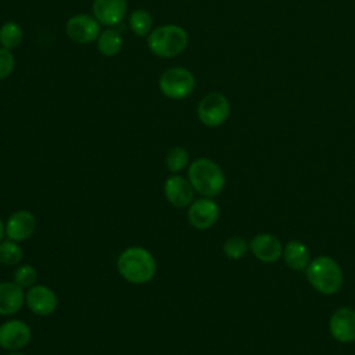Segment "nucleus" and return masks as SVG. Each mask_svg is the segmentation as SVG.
Wrapping results in <instances>:
<instances>
[{
	"label": "nucleus",
	"instance_id": "obj_19",
	"mask_svg": "<svg viewBox=\"0 0 355 355\" xmlns=\"http://www.w3.org/2000/svg\"><path fill=\"white\" fill-rule=\"evenodd\" d=\"M128 24L130 31L140 37H147L150 35V32L153 31V18L150 15L148 11L143 10V8H137L135 11L130 12L129 18H128Z\"/></svg>",
	"mask_w": 355,
	"mask_h": 355
},
{
	"label": "nucleus",
	"instance_id": "obj_23",
	"mask_svg": "<svg viewBox=\"0 0 355 355\" xmlns=\"http://www.w3.org/2000/svg\"><path fill=\"white\" fill-rule=\"evenodd\" d=\"M250 250V243H247L243 237L240 236H232L223 243V254L236 261L243 258Z\"/></svg>",
	"mask_w": 355,
	"mask_h": 355
},
{
	"label": "nucleus",
	"instance_id": "obj_20",
	"mask_svg": "<svg viewBox=\"0 0 355 355\" xmlns=\"http://www.w3.org/2000/svg\"><path fill=\"white\" fill-rule=\"evenodd\" d=\"M22 37H24L22 29L17 22L8 21L0 26V46L1 47L7 49V50H14V49L19 47Z\"/></svg>",
	"mask_w": 355,
	"mask_h": 355
},
{
	"label": "nucleus",
	"instance_id": "obj_5",
	"mask_svg": "<svg viewBox=\"0 0 355 355\" xmlns=\"http://www.w3.org/2000/svg\"><path fill=\"white\" fill-rule=\"evenodd\" d=\"M158 86L165 97L172 100H183L193 93L196 87V78L190 69L173 67L161 75Z\"/></svg>",
	"mask_w": 355,
	"mask_h": 355
},
{
	"label": "nucleus",
	"instance_id": "obj_9",
	"mask_svg": "<svg viewBox=\"0 0 355 355\" xmlns=\"http://www.w3.org/2000/svg\"><path fill=\"white\" fill-rule=\"evenodd\" d=\"M218 218H219V207L209 197L194 200L189 205L187 219L194 229H198V230L211 229L218 222Z\"/></svg>",
	"mask_w": 355,
	"mask_h": 355
},
{
	"label": "nucleus",
	"instance_id": "obj_11",
	"mask_svg": "<svg viewBox=\"0 0 355 355\" xmlns=\"http://www.w3.org/2000/svg\"><path fill=\"white\" fill-rule=\"evenodd\" d=\"M329 331L338 343L355 341V309L341 306L329 319Z\"/></svg>",
	"mask_w": 355,
	"mask_h": 355
},
{
	"label": "nucleus",
	"instance_id": "obj_8",
	"mask_svg": "<svg viewBox=\"0 0 355 355\" xmlns=\"http://www.w3.org/2000/svg\"><path fill=\"white\" fill-rule=\"evenodd\" d=\"M32 330L21 319H10L0 326V347L7 351H18L29 344Z\"/></svg>",
	"mask_w": 355,
	"mask_h": 355
},
{
	"label": "nucleus",
	"instance_id": "obj_24",
	"mask_svg": "<svg viewBox=\"0 0 355 355\" xmlns=\"http://www.w3.org/2000/svg\"><path fill=\"white\" fill-rule=\"evenodd\" d=\"M12 277H14V282L22 288H31L37 282V272L35 266L29 263H24L15 269Z\"/></svg>",
	"mask_w": 355,
	"mask_h": 355
},
{
	"label": "nucleus",
	"instance_id": "obj_25",
	"mask_svg": "<svg viewBox=\"0 0 355 355\" xmlns=\"http://www.w3.org/2000/svg\"><path fill=\"white\" fill-rule=\"evenodd\" d=\"M15 67V58L11 50L0 47V80L8 78Z\"/></svg>",
	"mask_w": 355,
	"mask_h": 355
},
{
	"label": "nucleus",
	"instance_id": "obj_4",
	"mask_svg": "<svg viewBox=\"0 0 355 355\" xmlns=\"http://www.w3.org/2000/svg\"><path fill=\"white\" fill-rule=\"evenodd\" d=\"M189 44L187 32L175 24L161 25L147 36L150 51L161 58H172L182 54Z\"/></svg>",
	"mask_w": 355,
	"mask_h": 355
},
{
	"label": "nucleus",
	"instance_id": "obj_17",
	"mask_svg": "<svg viewBox=\"0 0 355 355\" xmlns=\"http://www.w3.org/2000/svg\"><path fill=\"white\" fill-rule=\"evenodd\" d=\"M284 263L293 270H305L311 262L308 247L298 240H291L283 247Z\"/></svg>",
	"mask_w": 355,
	"mask_h": 355
},
{
	"label": "nucleus",
	"instance_id": "obj_26",
	"mask_svg": "<svg viewBox=\"0 0 355 355\" xmlns=\"http://www.w3.org/2000/svg\"><path fill=\"white\" fill-rule=\"evenodd\" d=\"M4 234H6V225H4V222H3V219L0 218V241L3 240V237H4Z\"/></svg>",
	"mask_w": 355,
	"mask_h": 355
},
{
	"label": "nucleus",
	"instance_id": "obj_22",
	"mask_svg": "<svg viewBox=\"0 0 355 355\" xmlns=\"http://www.w3.org/2000/svg\"><path fill=\"white\" fill-rule=\"evenodd\" d=\"M165 164L169 172L179 173L180 171H183L187 164H189V153L184 147L176 146L173 148H171L165 157Z\"/></svg>",
	"mask_w": 355,
	"mask_h": 355
},
{
	"label": "nucleus",
	"instance_id": "obj_27",
	"mask_svg": "<svg viewBox=\"0 0 355 355\" xmlns=\"http://www.w3.org/2000/svg\"><path fill=\"white\" fill-rule=\"evenodd\" d=\"M7 355H26V354L18 352V351H10V354H7Z\"/></svg>",
	"mask_w": 355,
	"mask_h": 355
},
{
	"label": "nucleus",
	"instance_id": "obj_14",
	"mask_svg": "<svg viewBox=\"0 0 355 355\" xmlns=\"http://www.w3.org/2000/svg\"><path fill=\"white\" fill-rule=\"evenodd\" d=\"M250 251L258 261L273 263L283 255V245L276 236L270 233H259L251 239Z\"/></svg>",
	"mask_w": 355,
	"mask_h": 355
},
{
	"label": "nucleus",
	"instance_id": "obj_1",
	"mask_svg": "<svg viewBox=\"0 0 355 355\" xmlns=\"http://www.w3.org/2000/svg\"><path fill=\"white\" fill-rule=\"evenodd\" d=\"M116 269L128 283L146 284L154 277L157 263L147 248L133 245L125 248L119 254L116 259Z\"/></svg>",
	"mask_w": 355,
	"mask_h": 355
},
{
	"label": "nucleus",
	"instance_id": "obj_7",
	"mask_svg": "<svg viewBox=\"0 0 355 355\" xmlns=\"http://www.w3.org/2000/svg\"><path fill=\"white\" fill-rule=\"evenodd\" d=\"M67 36L78 44H89L97 40L101 33L100 22L89 14L72 15L65 24Z\"/></svg>",
	"mask_w": 355,
	"mask_h": 355
},
{
	"label": "nucleus",
	"instance_id": "obj_3",
	"mask_svg": "<svg viewBox=\"0 0 355 355\" xmlns=\"http://www.w3.org/2000/svg\"><path fill=\"white\" fill-rule=\"evenodd\" d=\"M189 180L202 197H216L225 187L222 168L209 158H197L189 166Z\"/></svg>",
	"mask_w": 355,
	"mask_h": 355
},
{
	"label": "nucleus",
	"instance_id": "obj_10",
	"mask_svg": "<svg viewBox=\"0 0 355 355\" xmlns=\"http://www.w3.org/2000/svg\"><path fill=\"white\" fill-rule=\"evenodd\" d=\"M25 304L32 313L44 318L50 316L57 309L58 298L50 287L35 284L25 293Z\"/></svg>",
	"mask_w": 355,
	"mask_h": 355
},
{
	"label": "nucleus",
	"instance_id": "obj_21",
	"mask_svg": "<svg viewBox=\"0 0 355 355\" xmlns=\"http://www.w3.org/2000/svg\"><path fill=\"white\" fill-rule=\"evenodd\" d=\"M24 252L19 243L14 240H1L0 241V263L6 266L18 265L22 261Z\"/></svg>",
	"mask_w": 355,
	"mask_h": 355
},
{
	"label": "nucleus",
	"instance_id": "obj_15",
	"mask_svg": "<svg viewBox=\"0 0 355 355\" xmlns=\"http://www.w3.org/2000/svg\"><path fill=\"white\" fill-rule=\"evenodd\" d=\"M128 0H94L92 6L93 17L105 26H115L126 15Z\"/></svg>",
	"mask_w": 355,
	"mask_h": 355
},
{
	"label": "nucleus",
	"instance_id": "obj_2",
	"mask_svg": "<svg viewBox=\"0 0 355 355\" xmlns=\"http://www.w3.org/2000/svg\"><path fill=\"white\" fill-rule=\"evenodd\" d=\"M305 275L309 284L324 295L336 294L344 282L341 266L329 255H320L311 259L305 269Z\"/></svg>",
	"mask_w": 355,
	"mask_h": 355
},
{
	"label": "nucleus",
	"instance_id": "obj_18",
	"mask_svg": "<svg viewBox=\"0 0 355 355\" xmlns=\"http://www.w3.org/2000/svg\"><path fill=\"white\" fill-rule=\"evenodd\" d=\"M122 35L114 28L103 31L97 37V50L104 57H115L122 50Z\"/></svg>",
	"mask_w": 355,
	"mask_h": 355
},
{
	"label": "nucleus",
	"instance_id": "obj_16",
	"mask_svg": "<svg viewBox=\"0 0 355 355\" xmlns=\"http://www.w3.org/2000/svg\"><path fill=\"white\" fill-rule=\"evenodd\" d=\"M25 304V291L12 282H0V315H14Z\"/></svg>",
	"mask_w": 355,
	"mask_h": 355
},
{
	"label": "nucleus",
	"instance_id": "obj_6",
	"mask_svg": "<svg viewBox=\"0 0 355 355\" xmlns=\"http://www.w3.org/2000/svg\"><path fill=\"white\" fill-rule=\"evenodd\" d=\"M230 114V104L225 94L219 92H211L205 94L198 105L197 115L202 125L208 128H218L226 122Z\"/></svg>",
	"mask_w": 355,
	"mask_h": 355
},
{
	"label": "nucleus",
	"instance_id": "obj_12",
	"mask_svg": "<svg viewBox=\"0 0 355 355\" xmlns=\"http://www.w3.org/2000/svg\"><path fill=\"white\" fill-rule=\"evenodd\" d=\"M194 191L190 180L178 173L169 176L164 183V194L168 202L176 208L189 207L193 202Z\"/></svg>",
	"mask_w": 355,
	"mask_h": 355
},
{
	"label": "nucleus",
	"instance_id": "obj_13",
	"mask_svg": "<svg viewBox=\"0 0 355 355\" xmlns=\"http://www.w3.org/2000/svg\"><path fill=\"white\" fill-rule=\"evenodd\" d=\"M36 229V218L31 211L19 209L12 212L6 222V236L17 243L28 240Z\"/></svg>",
	"mask_w": 355,
	"mask_h": 355
}]
</instances>
